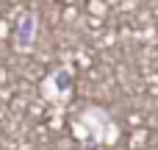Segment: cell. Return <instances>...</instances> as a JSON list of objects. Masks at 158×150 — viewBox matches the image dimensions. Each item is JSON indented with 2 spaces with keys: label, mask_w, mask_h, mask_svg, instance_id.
Masks as SVG:
<instances>
[{
  "label": "cell",
  "mask_w": 158,
  "mask_h": 150,
  "mask_svg": "<svg viewBox=\"0 0 158 150\" xmlns=\"http://www.w3.org/2000/svg\"><path fill=\"white\" fill-rule=\"evenodd\" d=\"M75 136L94 142V145H114L119 139V125L114 122L111 111L103 106H86L75 120Z\"/></svg>",
  "instance_id": "1"
},
{
  "label": "cell",
  "mask_w": 158,
  "mask_h": 150,
  "mask_svg": "<svg viewBox=\"0 0 158 150\" xmlns=\"http://www.w3.org/2000/svg\"><path fill=\"white\" fill-rule=\"evenodd\" d=\"M72 84H75V70L69 64H61L56 67L44 81H42V95L50 100V103H67L69 95H72Z\"/></svg>",
  "instance_id": "2"
},
{
  "label": "cell",
  "mask_w": 158,
  "mask_h": 150,
  "mask_svg": "<svg viewBox=\"0 0 158 150\" xmlns=\"http://www.w3.org/2000/svg\"><path fill=\"white\" fill-rule=\"evenodd\" d=\"M36 36H39V14L25 11L19 17V22H17V31H14V47L19 53H28V50H33Z\"/></svg>",
  "instance_id": "3"
}]
</instances>
